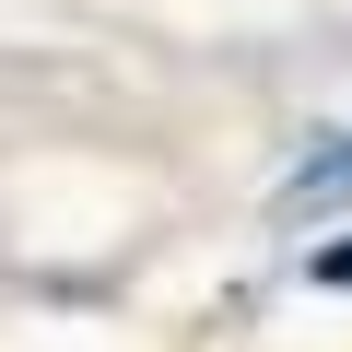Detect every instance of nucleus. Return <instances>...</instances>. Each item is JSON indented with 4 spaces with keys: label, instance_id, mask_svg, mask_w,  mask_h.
Listing matches in <instances>:
<instances>
[{
    "label": "nucleus",
    "instance_id": "obj_1",
    "mask_svg": "<svg viewBox=\"0 0 352 352\" xmlns=\"http://www.w3.org/2000/svg\"><path fill=\"white\" fill-rule=\"evenodd\" d=\"M340 200H352V129H340V141H317V153L282 176L270 212H282V223H305V212H340Z\"/></svg>",
    "mask_w": 352,
    "mask_h": 352
},
{
    "label": "nucleus",
    "instance_id": "obj_2",
    "mask_svg": "<svg viewBox=\"0 0 352 352\" xmlns=\"http://www.w3.org/2000/svg\"><path fill=\"white\" fill-rule=\"evenodd\" d=\"M305 282H317V294H352V235H329V247H305Z\"/></svg>",
    "mask_w": 352,
    "mask_h": 352
}]
</instances>
